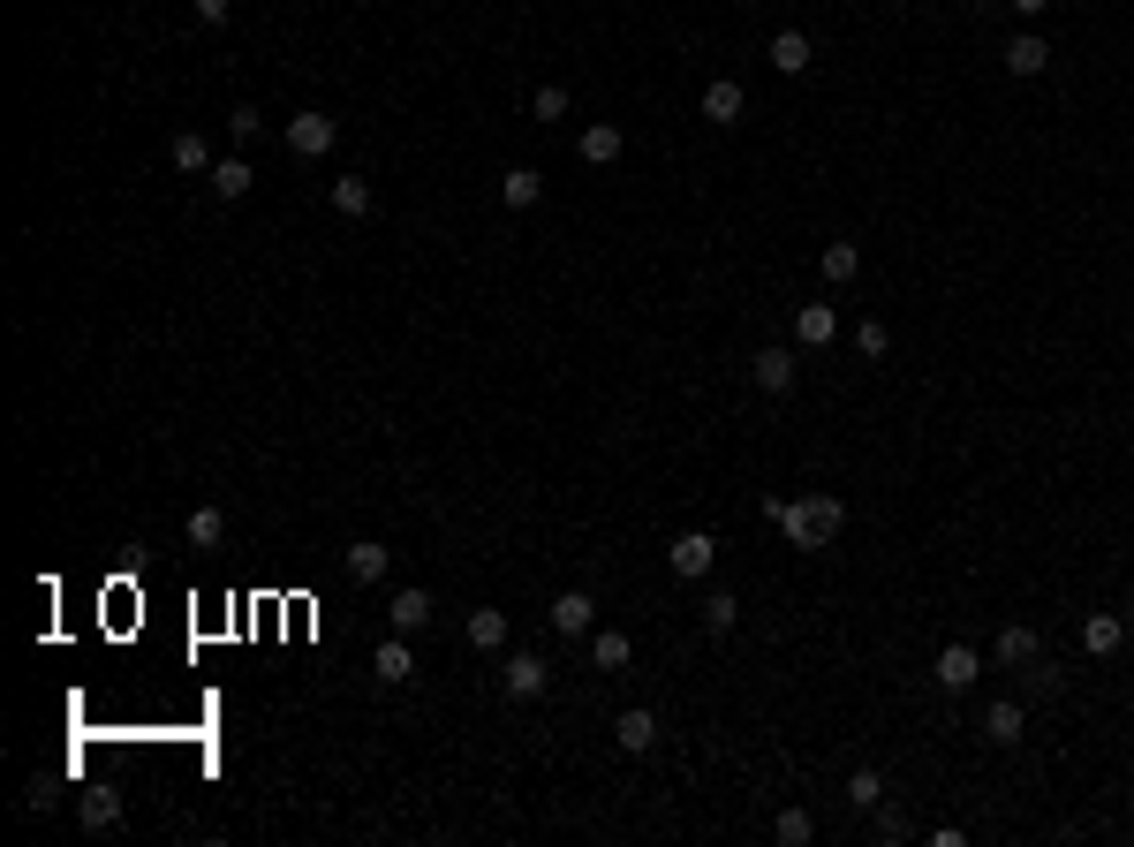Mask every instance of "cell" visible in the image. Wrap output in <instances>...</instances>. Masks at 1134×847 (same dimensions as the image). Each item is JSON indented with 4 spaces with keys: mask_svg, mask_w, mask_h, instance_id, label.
Wrapping results in <instances>:
<instances>
[{
    "mask_svg": "<svg viewBox=\"0 0 1134 847\" xmlns=\"http://www.w3.org/2000/svg\"><path fill=\"white\" fill-rule=\"evenodd\" d=\"M772 522L787 530V545L817 552V545H832V537L847 530V508H839L832 493H810V500H772Z\"/></svg>",
    "mask_w": 1134,
    "mask_h": 847,
    "instance_id": "1",
    "label": "cell"
},
{
    "mask_svg": "<svg viewBox=\"0 0 1134 847\" xmlns=\"http://www.w3.org/2000/svg\"><path fill=\"white\" fill-rule=\"evenodd\" d=\"M288 152L296 160H325L333 152V114H296L288 122Z\"/></svg>",
    "mask_w": 1134,
    "mask_h": 847,
    "instance_id": "2",
    "label": "cell"
},
{
    "mask_svg": "<svg viewBox=\"0 0 1134 847\" xmlns=\"http://www.w3.org/2000/svg\"><path fill=\"white\" fill-rule=\"evenodd\" d=\"M742 107H749V91H742L734 76L703 84V122H711V129H734V122H742Z\"/></svg>",
    "mask_w": 1134,
    "mask_h": 847,
    "instance_id": "3",
    "label": "cell"
},
{
    "mask_svg": "<svg viewBox=\"0 0 1134 847\" xmlns=\"http://www.w3.org/2000/svg\"><path fill=\"white\" fill-rule=\"evenodd\" d=\"M711 552H719V545H711L703 530H681V537L665 545V560H673V575H688V583H696V575H711Z\"/></svg>",
    "mask_w": 1134,
    "mask_h": 847,
    "instance_id": "4",
    "label": "cell"
},
{
    "mask_svg": "<svg viewBox=\"0 0 1134 847\" xmlns=\"http://www.w3.org/2000/svg\"><path fill=\"white\" fill-rule=\"evenodd\" d=\"M371 674L386 681V688H401V681H416V659H409V636H386V644L371 651Z\"/></svg>",
    "mask_w": 1134,
    "mask_h": 847,
    "instance_id": "5",
    "label": "cell"
},
{
    "mask_svg": "<svg viewBox=\"0 0 1134 847\" xmlns=\"http://www.w3.org/2000/svg\"><path fill=\"white\" fill-rule=\"evenodd\" d=\"M621 145H628V137H621L613 122H590V129L575 137V152H583V167H613V160H621Z\"/></svg>",
    "mask_w": 1134,
    "mask_h": 847,
    "instance_id": "6",
    "label": "cell"
},
{
    "mask_svg": "<svg viewBox=\"0 0 1134 847\" xmlns=\"http://www.w3.org/2000/svg\"><path fill=\"white\" fill-rule=\"evenodd\" d=\"M1120 644H1127V621H1120V613H1089V621H1082V651H1089V659H1112Z\"/></svg>",
    "mask_w": 1134,
    "mask_h": 847,
    "instance_id": "7",
    "label": "cell"
},
{
    "mask_svg": "<svg viewBox=\"0 0 1134 847\" xmlns=\"http://www.w3.org/2000/svg\"><path fill=\"white\" fill-rule=\"evenodd\" d=\"M975 674H983V659H975L969 644H946V651H938V688L961 696V688H975Z\"/></svg>",
    "mask_w": 1134,
    "mask_h": 847,
    "instance_id": "8",
    "label": "cell"
},
{
    "mask_svg": "<svg viewBox=\"0 0 1134 847\" xmlns=\"http://www.w3.org/2000/svg\"><path fill=\"white\" fill-rule=\"evenodd\" d=\"M386 621H394V636H416V628L432 621V598H424V590H394V598H386Z\"/></svg>",
    "mask_w": 1134,
    "mask_h": 847,
    "instance_id": "9",
    "label": "cell"
},
{
    "mask_svg": "<svg viewBox=\"0 0 1134 847\" xmlns=\"http://www.w3.org/2000/svg\"><path fill=\"white\" fill-rule=\"evenodd\" d=\"M507 696H545V681H552V667L537 659V651H522V659H507Z\"/></svg>",
    "mask_w": 1134,
    "mask_h": 847,
    "instance_id": "10",
    "label": "cell"
},
{
    "mask_svg": "<svg viewBox=\"0 0 1134 847\" xmlns=\"http://www.w3.org/2000/svg\"><path fill=\"white\" fill-rule=\"evenodd\" d=\"M832 334H839L832 303H802V311H795V340H802V348H832Z\"/></svg>",
    "mask_w": 1134,
    "mask_h": 847,
    "instance_id": "11",
    "label": "cell"
},
{
    "mask_svg": "<svg viewBox=\"0 0 1134 847\" xmlns=\"http://www.w3.org/2000/svg\"><path fill=\"white\" fill-rule=\"evenodd\" d=\"M613 742H621L628 757H644L650 742H658V719H650L644 703H636V711H621V719H613Z\"/></svg>",
    "mask_w": 1134,
    "mask_h": 847,
    "instance_id": "12",
    "label": "cell"
},
{
    "mask_svg": "<svg viewBox=\"0 0 1134 847\" xmlns=\"http://www.w3.org/2000/svg\"><path fill=\"white\" fill-rule=\"evenodd\" d=\"M749 378H757L764 394H787V386H795V356H787V348H764V356L749 363Z\"/></svg>",
    "mask_w": 1134,
    "mask_h": 847,
    "instance_id": "13",
    "label": "cell"
},
{
    "mask_svg": "<svg viewBox=\"0 0 1134 847\" xmlns=\"http://www.w3.org/2000/svg\"><path fill=\"white\" fill-rule=\"evenodd\" d=\"M552 628L560 636H590V590H560L552 598Z\"/></svg>",
    "mask_w": 1134,
    "mask_h": 847,
    "instance_id": "14",
    "label": "cell"
},
{
    "mask_svg": "<svg viewBox=\"0 0 1134 847\" xmlns=\"http://www.w3.org/2000/svg\"><path fill=\"white\" fill-rule=\"evenodd\" d=\"M166 160H174V167H182V174H212V167H220V160H212V145H204L197 129H182V137L166 145Z\"/></svg>",
    "mask_w": 1134,
    "mask_h": 847,
    "instance_id": "15",
    "label": "cell"
},
{
    "mask_svg": "<svg viewBox=\"0 0 1134 847\" xmlns=\"http://www.w3.org/2000/svg\"><path fill=\"white\" fill-rule=\"evenodd\" d=\"M325 197H333V212H340V220H363V212H371V182H363V174H340Z\"/></svg>",
    "mask_w": 1134,
    "mask_h": 847,
    "instance_id": "16",
    "label": "cell"
},
{
    "mask_svg": "<svg viewBox=\"0 0 1134 847\" xmlns=\"http://www.w3.org/2000/svg\"><path fill=\"white\" fill-rule=\"evenodd\" d=\"M772 68H780V76H802V68H810V38H802V30H780V38H772Z\"/></svg>",
    "mask_w": 1134,
    "mask_h": 847,
    "instance_id": "17",
    "label": "cell"
},
{
    "mask_svg": "<svg viewBox=\"0 0 1134 847\" xmlns=\"http://www.w3.org/2000/svg\"><path fill=\"white\" fill-rule=\"evenodd\" d=\"M1006 68H1013V76H1044V68H1051V46H1044V38H1013V46H1006Z\"/></svg>",
    "mask_w": 1134,
    "mask_h": 847,
    "instance_id": "18",
    "label": "cell"
},
{
    "mask_svg": "<svg viewBox=\"0 0 1134 847\" xmlns=\"http://www.w3.org/2000/svg\"><path fill=\"white\" fill-rule=\"evenodd\" d=\"M1029 659H1036V628L1006 621V628H998V667H1029Z\"/></svg>",
    "mask_w": 1134,
    "mask_h": 847,
    "instance_id": "19",
    "label": "cell"
},
{
    "mask_svg": "<svg viewBox=\"0 0 1134 847\" xmlns=\"http://www.w3.org/2000/svg\"><path fill=\"white\" fill-rule=\"evenodd\" d=\"M499 204H507V212H529V204H537V174H529V167H507V174H499Z\"/></svg>",
    "mask_w": 1134,
    "mask_h": 847,
    "instance_id": "20",
    "label": "cell"
},
{
    "mask_svg": "<svg viewBox=\"0 0 1134 847\" xmlns=\"http://www.w3.org/2000/svg\"><path fill=\"white\" fill-rule=\"evenodd\" d=\"M817 265H824V281L839 288V281H855V273H862V250H855V242H824V258H817Z\"/></svg>",
    "mask_w": 1134,
    "mask_h": 847,
    "instance_id": "21",
    "label": "cell"
},
{
    "mask_svg": "<svg viewBox=\"0 0 1134 847\" xmlns=\"http://www.w3.org/2000/svg\"><path fill=\"white\" fill-rule=\"evenodd\" d=\"M590 659H598L606 674H628V659H636V651H628V636H621V628H606V636H590Z\"/></svg>",
    "mask_w": 1134,
    "mask_h": 847,
    "instance_id": "22",
    "label": "cell"
},
{
    "mask_svg": "<svg viewBox=\"0 0 1134 847\" xmlns=\"http://www.w3.org/2000/svg\"><path fill=\"white\" fill-rule=\"evenodd\" d=\"M983 734H990L998 749H1013V742H1021V703H990V711H983Z\"/></svg>",
    "mask_w": 1134,
    "mask_h": 847,
    "instance_id": "23",
    "label": "cell"
},
{
    "mask_svg": "<svg viewBox=\"0 0 1134 847\" xmlns=\"http://www.w3.org/2000/svg\"><path fill=\"white\" fill-rule=\"evenodd\" d=\"M84 825H91V833L122 825V795H114V787H91V795H84Z\"/></svg>",
    "mask_w": 1134,
    "mask_h": 847,
    "instance_id": "24",
    "label": "cell"
},
{
    "mask_svg": "<svg viewBox=\"0 0 1134 847\" xmlns=\"http://www.w3.org/2000/svg\"><path fill=\"white\" fill-rule=\"evenodd\" d=\"M250 182H258V174H250V160H220V167H212V189H220L227 204H235V197H250Z\"/></svg>",
    "mask_w": 1134,
    "mask_h": 847,
    "instance_id": "25",
    "label": "cell"
},
{
    "mask_svg": "<svg viewBox=\"0 0 1134 847\" xmlns=\"http://www.w3.org/2000/svg\"><path fill=\"white\" fill-rule=\"evenodd\" d=\"M470 644H477V651H499V644H507V613L477 606V613H470Z\"/></svg>",
    "mask_w": 1134,
    "mask_h": 847,
    "instance_id": "26",
    "label": "cell"
},
{
    "mask_svg": "<svg viewBox=\"0 0 1134 847\" xmlns=\"http://www.w3.org/2000/svg\"><path fill=\"white\" fill-rule=\"evenodd\" d=\"M348 575L356 583H378L386 575V545H348Z\"/></svg>",
    "mask_w": 1134,
    "mask_h": 847,
    "instance_id": "27",
    "label": "cell"
},
{
    "mask_svg": "<svg viewBox=\"0 0 1134 847\" xmlns=\"http://www.w3.org/2000/svg\"><path fill=\"white\" fill-rule=\"evenodd\" d=\"M847 802H855V810H877V802H885V772H870V764H862V772L847 780Z\"/></svg>",
    "mask_w": 1134,
    "mask_h": 847,
    "instance_id": "28",
    "label": "cell"
},
{
    "mask_svg": "<svg viewBox=\"0 0 1134 847\" xmlns=\"http://www.w3.org/2000/svg\"><path fill=\"white\" fill-rule=\"evenodd\" d=\"M772 833H780V847H810L817 818H810V810H780V825H772Z\"/></svg>",
    "mask_w": 1134,
    "mask_h": 847,
    "instance_id": "29",
    "label": "cell"
},
{
    "mask_svg": "<svg viewBox=\"0 0 1134 847\" xmlns=\"http://www.w3.org/2000/svg\"><path fill=\"white\" fill-rule=\"evenodd\" d=\"M220 537H227V514H220V508H197V514H189V545H220Z\"/></svg>",
    "mask_w": 1134,
    "mask_h": 847,
    "instance_id": "30",
    "label": "cell"
},
{
    "mask_svg": "<svg viewBox=\"0 0 1134 847\" xmlns=\"http://www.w3.org/2000/svg\"><path fill=\"white\" fill-rule=\"evenodd\" d=\"M529 114H537V122H560V114H568V91H560V84H537V91H529Z\"/></svg>",
    "mask_w": 1134,
    "mask_h": 847,
    "instance_id": "31",
    "label": "cell"
},
{
    "mask_svg": "<svg viewBox=\"0 0 1134 847\" xmlns=\"http://www.w3.org/2000/svg\"><path fill=\"white\" fill-rule=\"evenodd\" d=\"M258 129H265V114H258V107H235V114H227V137H235V145H250Z\"/></svg>",
    "mask_w": 1134,
    "mask_h": 847,
    "instance_id": "32",
    "label": "cell"
},
{
    "mask_svg": "<svg viewBox=\"0 0 1134 847\" xmlns=\"http://www.w3.org/2000/svg\"><path fill=\"white\" fill-rule=\"evenodd\" d=\"M734 621H742V606H734V598H711V606H703V628H711V636H726Z\"/></svg>",
    "mask_w": 1134,
    "mask_h": 847,
    "instance_id": "33",
    "label": "cell"
},
{
    "mask_svg": "<svg viewBox=\"0 0 1134 847\" xmlns=\"http://www.w3.org/2000/svg\"><path fill=\"white\" fill-rule=\"evenodd\" d=\"M870 825H877V840H908V818H900V810H885V802L870 810Z\"/></svg>",
    "mask_w": 1134,
    "mask_h": 847,
    "instance_id": "34",
    "label": "cell"
},
{
    "mask_svg": "<svg viewBox=\"0 0 1134 847\" xmlns=\"http://www.w3.org/2000/svg\"><path fill=\"white\" fill-rule=\"evenodd\" d=\"M885 340H893V334H885L877 319H870V326H855V348H862V356H885Z\"/></svg>",
    "mask_w": 1134,
    "mask_h": 847,
    "instance_id": "35",
    "label": "cell"
},
{
    "mask_svg": "<svg viewBox=\"0 0 1134 847\" xmlns=\"http://www.w3.org/2000/svg\"><path fill=\"white\" fill-rule=\"evenodd\" d=\"M1029 688H1036V696H1051V688H1059V674H1051L1044 659H1029Z\"/></svg>",
    "mask_w": 1134,
    "mask_h": 847,
    "instance_id": "36",
    "label": "cell"
},
{
    "mask_svg": "<svg viewBox=\"0 0 1134 847\" xmlns=\"http://www.w3.org/2000/svg\"><path fill=\"white\" fill-rule=\"evenodd\" d=\"M189 15L197 23H227V0H189Z\"/></svg>",
    "mask_w": 1134,
    "mask_h": 847,
    "instance_id": "37",
    "label": "cell"
},
{
    "mask_svg": "<svg viewBox=\"0 0 1134 847\" xmlns=\"http://www.w3.org/2000/svg\"><path fill=\"white\" fill-rule=\"evenodd\" d=\"M1006 8H1013V15H1044L1051 0H1006Z\"/></svg>",
    "mask_w": 1134,
    "mask_h": 847,
    "instance_id": "38",
    "label": "cell"
}]
</instances>
